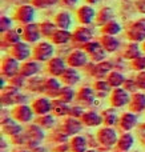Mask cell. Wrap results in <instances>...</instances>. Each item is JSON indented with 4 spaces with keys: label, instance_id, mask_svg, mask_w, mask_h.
Listing matches in <instances>:
<instances>
[{
    "label": "cell",
    "instance_id": "6da1fadb",
    "mask_svg": "<svg viewBox=\"0 0 145 152\" xmlns=\"http://www.w3.org/2000/svg\"><path fill=\"white\" fill-rule=\"evenodd\" d=\"M96 137H97L99 144L103 148H105V150H111L119 142V136H117L116 129L113 127H108V126L99 129L97 134H96Z\"/></svg>",
    "mask_w": 145,
    "mask_h": 152
},
{
    "label": "cell",
    "instance_id": "7a4b0ae2",
    "mask_svg": "<svg viewBox=\"0 0 145 152\" xmlns=\"http://www.w3.org/2000/svg\"><path fill=\"white\" fill-rule=\"evenodd\" d=\"M24 132H25V135H27V144H25L27 150H33V148L39 147V144L45 137L44 132H43V128L36 123L27 126Z\"/></svg>",
    "mask_w": 145,
    "mask_h": 152
},
{
    "label": "cell",
    "instance_id": "3957f363",
    "mask_svg": "<svg viewBox=\"0 0 145 152\" xmlns=\"http://www.w3.org/2000/svg\"><path fill=\"white\" fill-rule=\"evenodd\" d=\"M35 111L32 110V105L28 104H17L13 105L11 111V116L19 123H31L35 119Z\"/></svg>",
    "mask_w": 145,
    "mask_h": 152
},
{
    "label": "cell",
    "instance_id": "277c9868",
    "mask_svg": "<svg viewBox=\"0 0 145 152\" xmlns=\"http://www.w3.org/2000/svg\"><path fill=\"white\" fill-rule=\"evenodd\" d=\"M127 37L130 42L143 43L145 40V19H140L130 23L125 29Z\"/></svg>",
    "mask_w": 145,
    "mask_h": 152
},
{
    "label": "cell",
    "instance_id": "5b68a950",
    "mask_svg": "<svg viewBox=\"0 0 145 152\" xmlns=\"http://www.w3.org/2000/svg\"><path fill=\"white\" fill-rule=\"evenodd\" d=\"M53 45L49 42H40L35 45L32 51V58L37 61H48L53 58Z\"/></svg>",
    "mask_w": 145,
    "mask_h": 152
},
{
    "label": "cell",
    "instance_id": "8992f818",
    "mask_svg": "<svg viewBox=\"0 0 145 152\" xmlns=\"http://www.w3.org/2000/svg\"><path fill=\"white\" fill-rule=\"evenodd\" d=\"M83 50L91 56V59H92L95 63L103 61L107 56L105 48L103 47V44H101L100 42H92V40H91V42L83 44Z\"/></svg>",
    "mask_w": 145,
    "mask_h": 152
},
{
    "label": "cell",
    "instance_id": "52a82bcc",
    "mask_svg": "<svg viewBox=\"0 0 145 152\" xmlns=\"http://www.w3.org/2000/svg\"><path fill=\"white\" fill-rule=\"evenodd\" d=\"M130 100V95L129 92L127 91L123 87H117V88H113L109 94V102H111V105L115 108H120V107H125V105L129 104Z\"/></svg>",
    "mask_w": 145,
    "mask_h": 152
},
{
    "label": "cell",
    "instance_id": "ba28073f",
    "mask_svg": "<svg viewBox=\"0 0 145 152\" xmlns=\"http://www.w3.org/2000/svg\"><path fill=\"white\" fill-rule=\"evenodd\" d=\"M84 124L80 119L73 118V116H65L64 120L60 123V129L64 131L68 136H75V135H79V132L83 129Z\"/></svg>",
    "mask_w": 145,
    "mask_h": 152
},
{
    "label": "cell",
    "instance_id": "9c48e42d",
    "mask_svg": "<svg viewBox=\"0 0 145 152\" xmlns=\"http://www.w3.org/2000/svg\"><path fill=\"white\" fill-rule=\"evenodd\" d=\"M20 61L16 58H13L12 55L5 56L1 60V75L11 79L15 75L20 74Z\"/></svg>",
    "mask_w": 145,
    "mask_h": 152
},
{
    "label": "cell",
    "instance_id": "30bf717a",
    "mask_svg": "<svg viewBox=\"0 0 145 152\" xmlns=\"http://www.w3.org/2000/svg\"><path fill=\"white\" fill-rule=\"evenodd\" d=\"M35 16H36V11L32 5H21L15 12V20L17 23L27 26V24L33 23Z\"/></svg>",
    "mask_w": 145,
    "mask_h": 152
},
{
    "label": "cell",
    "instance_id": "8fae6325",
    "mask_svg": "<svg viewBox=\"0 0 145 152\" xmlns=\"http://www.w3.org/2000/svg\"><path fill=\"white\" fill-rule=\"evenodd\" d=\"M67 64L68 67H73V68L85 67L88 64L87 52L84 50H73L67 58Z\"/></svg>",
    "mask_w": 145,
    "mask_h": 152
},
{
    "label": "cell",
    "instance_id": "7c38bea8",
    "mask_svg": "<svg viewBox=\"0 0 145 152\" xmlns=\"http://www.w3.org/2000/svg\"><path fill=\"white\" fill-rule=\"evenodd\" d=\"M23 127L19 124V121H16L13 118H1V132L7 136L12 137L15 135L23 132Z\"/></svg>",
    "mask_w": 145,
    "mask_h": 152
},
{
    "label": "cell",
    "instance_id": "4fadbf2b",
    "mask_svg": "<svg viewBox=\"0 0 145 152\" xmlns=\"http://www.w3.org/2000/svg\"><path fill=\"white\" fill-rule=\"evenodd\" d=\"M138 123V118L137 113L132 112V111H128L124 112L119 119V126L121 128V131L124 132H129L130 129H133Z\"/></svg>",
    "mask_w": 145,
    "mask_h": 152
},
{
    "label": "cell",
    "instance_id": "5bb4252c",
    "mask_svg": "<svg viewBox=\"0 0 145 152\" xmlns=\"http://www.w3.org/2000/svg\"><path fill=\"white\" fill-rule=\"evenodd\" d=\"M76 15H77V19L79 21L83 24V26H88L91 24L93 20H96V11L93 10L91 5H81L79 10L76 11Z\"/></svg>",
    "mask_w": 145,
    "mask_h": 152
},
{
    "label": "cell",
    "instance_id": "9a60e30c",
    "mask_svg": "<svg viewBox=\"0 0 145 152\" xmlns=\"http://www.w3.org/2000/svg\"><path fill=\"white\" fill-rule=\"evenodd\" d=\"M67 69V64L64 63L63 59L60 58H52L51 60L47 61V71L51 76L60 77Z\"/></svg>",
    "mask_w": 145,
    "mask_h": 152
},
{
    "label": "cell",
    "instance_id": "2e32d148",
    "mask_svg": "<svg viewBox=\"0 0 145 152\" xmlns=\"http://www.w3.org/2000/svg\"><path fill=\"white\" fill-rule=\"evenodd\" d=\"M11 55L16 58L19 61H27V59L31 56V50H29L28 44L24 42H19L15 45H12L9 50Z\"/></svg>",
    "mask_w": 145,
    "mask_h": 152
},
{
    "label": "cell",
    "instance_id": "e0dca14e",
    "mask_svg": "<svg viewBox=\"0 0 145 152\" xmlns=\"http://www.w3.org/2000/svg\"><path fill=\"white\" fill-rule=\"evenodd\" d=\"M19 95V88L13 86H5V88L1 89V105H16V97Z\"/></svg>",
    "mask_w": 145,
    "mask_h": 152
},
{
    "label": "cell",
    "instance_id": "ac0fdd59",
    "mask_svg": "<svg viewBox=\"0 0 145 152\" xmlns=\"http://www.w3.org/2000/svg\"><path fill=\"white\" fill-rule=\"evenodd\" d=\"M41 36V32H40V27L36 23H31L24 26L23 28V39L27 43H36L37 40Z\"/></svg>",
    "mask_w": 145,
    "mask_h": 152
},
{
    "label": "cell",
    "instance_id": "d6986e66",
    "mask_svg": "<svg viewBox=\"0 0 145 152\" xmlns=\"http://www.w3.org/2000/svg\"><path fill=\"white\" fill-rule=\"evenodd\" d=\"M129 111L135 113H140L145 110V94L144 92H135L130 95V100L128 104Z\"/></svg>",
    "mask_w": 145,
    "mask_h": 152
},
{
    "label": "cell",
    "instance_id": "ffe728a7",
    "mask_svg": "<svg viewBox=\"0 0 145 152\" xmlns=\"http://www.w3.org/2000/svg\"><path fill=\"white\" fill-rule=\"evenodd\" d=\"M32 110L35 111L37 116L49 113L52 111V100L48 99V97H37L32 103Z\"/></svg>",
    "mask_w": 145,
    "mask_h": 152
},
{
    "label": "cell",
    "instance_id": "44dd1931",
    "mask_svg": "<svg viewBox=\"0 0 145 152\" xmlns=\"http://www.w3.org/2000/svg\"><path fill=\"white\" fill-rule=\"evenodd\" d=\"M95 91L91 87H81L76 94V100L80 103V105H91L95 102Z\"/></svg>",
    "mask_w": 145,
    "mask_h": 152
},
{
    "label": "cell",
    "instance_id": "7402d4cb",
    "mask_svg": "<svg viewBox=\"0 0 145 152\" xmlns=\"http://www.w3.org/2000/svg\"><path fill=\"white\" fill-rule=\"evenodd\" d=\"M44 92L48 95V96L51 97H57L59 92H60V89L63 88V86H61V80H59L57 77H55V76H51V77L45 79V84H44Z\"/></svg>",
    "mask_w": 145,
    "mask_h": 152
},
{
    "label": "cell",
    "instance_id": "603a6c76",
    "mask_svg": "<svg viewBox=\"0 0 145 152\" xmlns=\"http://www.w3.org/2000/svg\"><path fill=\"white\" fill-rule=\"evenodd\" d=\"M61 80V83L65 84V86H76L77 83L80 81V74L77 72L76 68L73 67H67V69L64 71V74L59 77Z\"/></svg>",
    "mask_w": 145,
    "mask_h": 152
},
{
    "label": "cell",
    "instance_id": "cb8c5ba5",
    "mask_svg": "<svg viewBox=\"0 0 145 152\" xmlns=\"http://www.w3.org/2000/svg\"><path fill=\"white\" fill-rule=\"evenodd\" d=\"M93 36V31L91 28H88V27H80V28H77L76 31L72 34V40H73L75 43H80V44H85V43L91 42V39H92Z\"/></svg>",
    "mask_w": 145,
    "mask_h": 152
},
{
    "label": "cell",
    "instance_id": "d4e9b609",
    "mask_svg": "<svg viewBox=\"0 0 145 152\" xmlns=\"http://www.w3.org/2000/svg\"><path fill=\"white\" fill-rule=\"evenodd\" d=\"M113 71V64L109 63V61H100V63L95 64L91 71V75L95 76V77L103 79L105 76H108L111 72Z\"/></svg>",
    "mask_w": 145,
    "mask_h": 152
},
{
    "label": "cell",
    "instance_id": "484cf974",
    "mask_svg": "<svg viewBox=\"0 0 145 152\" xmlns=\"http://www.w3.org/2000/svg\"><path fill=\"white\" fill-rule=\"evenodd\" d=\"M68 144H69V151L71 152H87L88 150L87 140H85L84 136H80V135L71 136Z\"/></svg>",
    "mask_w": 145,
    "mask_h": 152
},
{
    "label": "cell",
    "instance_id": "4316f807",
    "mask_svg": "<svg viewBox=\"0 0 145 152\" xmlns=\"http://www.w3.org/2000/svg\"><path fill=\"white\" fill-rule=\"evenodd\" d=\"M80 120L83 121V124L87 127H99L103 123V118L101 115H99L95 111H85L84 115L81 116Z\"/></svg>",
    "mask_w": 145,
    "mask_h": 152
},
{
    "label": "cell",
    "instance_id": "83f0119b",
    "mask_svg": "<svg viewBox=\"0 0 145 152\" xmlns=\"http://www.w3.org/2000/svg\"><path fill=\"white\" fill-rule=\"evenodd\" d=\"M40 69V64L37 60H29V61H24L20 67V74L24 77H33L35 75L39 72Z\"/></svg>",
    "mask_w": 145,
    "mask_h": 152
},
{
    "label": "cell",
    "instance_id": "f1b7e54d",
    "mask_svg": "<svg viewBox=\"0 0 145 152\" xmlns=\"http://www.w3.org/2000/svg\"><path fill=\"white\" fill-rule=\"evenodd\" d=\"M72 39V34L68 29H61L57 28L55 32L52 34V36L49 37L51 43H55V44H65L69 40Z\"/></svg>",
    "mask_w": 145,
    "mask_h": 152
},
{
    "label": "cell",
    "instance_id": "f546056e",
    "mask_svg": "<svg viewBox=\"0 0 145 152\" xmlns=\"http://www.w3.org/2000/svg\"><path fill=\"white\" fill-rule=\"evenodd\" d=\"M101 118H103V124L104 126H108V127H113L117 124L119 121V116H117V112L115 110V107L111 108H107L101 112Z\"/></svg>",
    "mask_w": 145,
    "mask_h": 152
},
{
    "label": "cell",
    "instance_id": "4dcf8cb0",
    "mask_svg": "<svg viewBox=\"0 0 145 152\" xmlns=\"http://www.w3.org/2000/svg\"><path fill=\"white\" fill-rule=\"evenodd\" d=\"M133 143H135V137L130 132H124L121 136L119 137V142H117V150L119 151H124L128 152L130 148L133 147Z\"/></svg>",
    "mask_w": 145,
    "mask_h": 152
},
{
    "label": "cell",
    "instance_id": "1f68e13d",
    "mask_svg": "<svg viewBox=\"0 0 145 152\" xmlns=\"http://www.w3.org/2000/svg\"><path fill=\"white\" fill-rule=\"evenodd\" d=\"M100 43L103 44V47L105 48L107 52H115V51H117L120 47V42L113 35H103Z\"/></svg>",
    "mask_w": 145,
    "mask_h": 152
},
{
    "label": "cell",
    "instance_id": "d6a6232c",
    "mask_svg": "<svg viewBox=\"0 0 145 152\" xmlns=\"http://www.w3.org/2000/svg\"><path fill=\"white\" fill-rule=\"evenodd\" d=\"M112 19H113V10L111 7H104L96 15V23L100 27H103L104 24L112 21Z\"/></svg>",
    "mask_w": 145,
    "mask_h": 152
},
{
    "label": "cell",
    "instance_id": "836d02e7",
    "mask_svg": "<svg viewBox=\"0 0 145 152\" xmlns=\"http://www.w3.org/2000/svg\"><path fill=\"white\" fill-rule=\"evenodd\" d=\"M123 56H124L125 59H128V60H130V61H132L133 59H136V58H138V56H141L140 45H138L136 42L129 43V44H128L127 47L124 48V51H123Z\"/></svg>",
    "mask_w": 145,
    "mask_h": 152
},
{
    "label": "cell",
    "instance_id": "e575fe53",
    "mask_svg": "<svg viewBox=\"0 0 145 152\" xmlns=\"http://www.w3.org/2000/svg\"><path fill=\"white\" fill-rule=\"evenodd\" d=\"M55 99H59V100H61V102L69 104V103H72L75 99H76V92L73 91V88H72V87L63 86V88H61L60 92H59L57 97H55Z\"/></svg>",
    "mask_w": 145,
    "mask_h": 152
},
{
    "label": "cell",
    "instance_id": "d590c367",
    "mask_svg": "<svg viewBox=\"0 0 145 152\" xmlns=\"http://www.w3.org/2000/svg\"><path fill=\"white\" fill-rule=\"evenodd\" d=\"M69 104L67 103L61 102L59 99H53L52 100V111L55 115H59V116H68L69 115Z\"/></svg>",
    "mask_w": 145,
    "mask_h": 152
},
{
    "label": "cell",
    "instance_id": "8d00e7d4",
    "mask_svg": "<svg viewBox=\"0 0 145 152\" xmlns=\"http://www.w3.org/2000/svg\"><path fill=\"white\" fill-rule=\"evenodd\" d=\"M55 23L57 26V28H61V29H68L72 24V19H71V15H69L67 11L64 12H60L56 15L55 18Z\"/></svg>",
    "mask_w": 145,
    "mask_h": 152
},
{
    "label": "cell",
    "instance_id": "74e56055",
    "mask_svg": "<svg viewBox=\"0 0 145 152\" xmlns=\"http://www.w3.org/2000/svg\"><path fill=\"white\" fill-rule=\"evenodd\" d=\"M107 80H108V83L111 84L112 88H117V87H121L123 84H124V81L127 80L125 79V76L121 74V72L119 71H112L111 74L107 76Z\"/></svg>",
    "mask_w": 145,
    "mask_h": 152
},
{
    "label": "cell",
    "instance_id": "f35d334b",
    "mask_svg": "<svg viewBox=\"0 0 145 152\" xmlns=\"http://www.w3.org/2000/svg\"><path fill=\"white\" fill-rule=\"evenodd\" d=\"M35 123L39 124L41 128H52V127H55L56 124V120L55 118H53L52 115H49V113H45V115H40L36 118V120H35Z\"/></svg>",
    "mask_w": 145,
    "mask_h": 152
},
{
    "label": "cell",
    "instance_id": "ab89813d",
    "mask_svg": "<svg viewBox=\"0 0 145 152\" xmlns=\"http://www.w3.org/2000/svg\"><path fill=\"white\" fill-rule=\"evenodd\" d=\"M21 42V36L19 32H16L15 29H9V31L3 34V43H5L7 45H15L16 43Z\"/></svg>",
    "mask_w": 145,
    "mask_h": 152
},
{
    "label": "cell",
    "instance_id": "60d3db41",
    "mask_svg": "<svg viewBox=\"0 0 145 152\" xmlns=\"http://www.w3.org/2000/svg\"><path fill=\"white\" fill-rule=\"evenodd\" d=\"M120 32H121V26L115 20L109 21V23L104 24V26L101 27V34L103 35H113V36H116Z\"/></svg>",
    "mask_w": 145,
    "mask_h": 152
},
{
    "label": "cell",
    "instance_id": "b9f144b4",
    "mask_svg": "<svg viewBox=\"0 0 145 152\" xmlns=\"http://www.w3.org/2000/svg\"><path fill=\"white\" fill-rule=\"evenodd\" d=\"M68 135L65 134L64 131H61L60 128L59 129H53L52 132L49 134V140L53 143H57V144H61V143H68Z\"/></svg>",
    "mask_w": 145,
    "mask_h": 152
},
{
    "label": "cell",
    "instance_id": "7bdbcfd3",
    "mask_svg": "<svg viewBox=\"0 0 145 152\" xmlns=\"http://www.w3.org/2000/svg\"><path fill=\"white\" fill-rule=\"evenodd\" d=\"M93 88H95L97 92H100L101 95L111 94V91L113 89L111 87V84L108 83V80H104V79H97V80L93 83Z\"/></svg>",
    "mask_w": 145,
    "mask_h": 152
},
{
    "label": "cell",
    "instance_id": "ee69618b",
    "mask_svg": "<svg viewBox=\"0 0 145 152\" xmlns=\"http://www.w3.org/2000/svg\"><path fill=\"white\" fill-rule=\"evenodd\" d=\"M39 27H40V32H41L43 36H48V37L52 36V34L57 29L56 23H52V21H43V23L39 24Z\"/></svg>",
    "mask_w": 145,
    "mask_h": 152
},
{
    "label": "cell",
    "instance_id": "f6af8a7d",
    "mask_svg": "<svg viewBox=\"0 0 145 152\" xmlns=\"http://www.w3.org/2000/svg\"><path fill=\"white\" fill-rule=\"evenodd\" d=\"M132 68L133 69H136V71H145V56H138V58H136V59H133L132 60Z\"/></svg>",
    "mask_w": 145,
    "mask_h": 152
},
{
    "label": "cell",
    "instance_id": "bcb514c9",
    "mask_svg": "<svg viewBox=\"0 0 145 152\" xmlns=\"http://www.w3.org/2000/svg\"><path fill=\"white\" fill-rule=\"evenodd\" d=\"M25 79L27 77H24L21 74H17V75L13 76V77L9 79V84H11V86H13V87H17V88H20V87H23V86H25V84H27Z\"/></svg>",
    "mask_w": 145,
    "mask_h": 152
},
{
    "label": "cell",
    "instance_id": "7dc6e473",
    "mask_svg": "<svg viewBox=\"0 0 145 152\" xmlns=\"http://www.w3.org/2000/svg\"><path fill=\"white\" fill-rule=\"evenodd\" d=\"M11 27H12V20L7 16H1V19H0V31H1V34L9 31Z\"/></svg>",
    "mask_w": 145,
    "mask_h": 152
},
{
    "label": "cell",
    "instance_id": "c3c4849f",
    "mask_svg": "<svg viewBox=\"0 0 145 152\" xmlns=\"http://www.w3.org/2000/svg\"><path fill=\"white\" fill-rule=\"evenodd\" d=\"M11 140H12L13 144H17V145H25L27 144V135L25 132H20V134L15 135V136L11 137Z\"/></svg>",
    "mask_w": 145,
    "mask_h": 152
},
{
    "label": "cell",
    "instance_id": "681fc988",
    "mask_svg": "<svg viewBox=\"0 0 145 152\" xmlns=\"http://www.w3.org/2000/svg\"><path fill=\"white\" fill-rule=\"evenodd\" d=\"M123 88H125L129 94H135V92H137L138 87H137V83H136V80H130V79H128V80L124 81V84H123Z\"/></svg>",
    "mask_w": 145,
    "mask_h": 152
},
{
    "label": "cell",
    "instance_id": "f907efd6",
    "mask_svg": "<svg viewBox=\"0 0 145 152\" xmlns=\"http://www.w3.org/2000/svg\"><path fill=\"white\" fill-rule=\"evenodd\" d=\"M84 112H85V111L83 110V107L76 105V107H71V110H69V116H73V118L81 119V116L84 115Z\"/></svg>",
    "mask_w": 145,
    "mask_h": 152
},
{
    "label": "cell",
    "instance_id": "816d5d0a",
    "mask_svg": "<svg viewBox=\"0 0 145 152\" xmlns=\"http://www.w3.org/2000/svg\"><path fill=\"white\" fill-rule=\"evenodd\" d=\"M136 83H137L138 89H143L145 91V71H140L137 75H136Z\"/></svg>",
    "mask_w": 145,
    "mask_h": 152
},
{
    "label": "cell",
    "instance_id": "f5cc1de1",
    "mask_svg": "<svg viewBox=\"0 0 145 152\" xmlns=\"http://www.w3.org/2000/svg\"><path fill=\"white\" fill-rule=\"evenodd\" d=\"M57 0H33L35 5H39V7H47V5H52Z\"/></svg>",
    "mask_w": 145,
    "mask_h": 152
},
{
    "label": "cell",
    "instance_id": "db71d44e",
    "mask_svg": "<svg viewBox=\"0 0 145 152\" xmlns=\"http://www.w3.org/2000/svg\"><path fill=\"white\" fill-rule=\"evenodd\" d=\"M136 8L138 10V12L145 13V0H136Z\"/></svg>",
    "mask_w": 145,
    "mask_h": 152
},
{
    "label": "cell",
    "instance_id": "11a10c76",
    "mask_svg": "<svg viewBox=\"0 0 145 152\" xmlns=\"http://www.w3.org/2000/svg\"><path fill=\"white\" fill-rule=\"evenodd\" d=\"M17 104H27V96L25 95L19 94L17 97H16V105Z\"/></svg>",
    "mask_w": 145,
    "mask_h": 152
},
{
    "label": "cell",
    "instance_id": "9f6ffc18",
    "mask_svg": "<svg viewBox=\"0 0 145 152\" xmlns=\"http://www.w3.org/2000/svg\"><path fill=\"white\" fill-rule=\"evenodd\" d=\"M77 1H79V0H61V3H63L64 5H67V7H73Z\"/></svg>",
    "mask_w": 145,
    "mask_h": 152
},
{
    "label": "cell",
    "instance_id": "6f0895ef",
    "mask_svg": "<svg viewBox=\"0 0 145 152\" xmlns=\"http://www.w3.org/2000/svg\"><path fill=\"white\" fill-rule=\"evenodd\" d=\"M31 152H47V151L41 147H36V148H33V150H31Z\"/></svg>",
    "mask_w": 145,
    "mask_h": 152
},
{
    "label": "cell",
    "instance_id": "680465c9",
    "mask_svg": "<svg viewBox=\"0 0 145 152\" xmlns=\"http://www.w3.org/2000/svg\"><path fill=\"white\" fill-rule=\"evenodd\" d=\"M85 1H87L88 4H97L100 0H85Z\"/></svg>",
    "mask_w": 145,
    "mask_h": 152
},
{
    "label": "cell",
    "instance_id": "91938a15",
    "mask_svg": "<svg viewBox=\"0 0 145 152\" xmlns=\"http://www.w3.org/2000/svg\"><path fill=\"white\" fill-rule=\"evenodd\" d=\"M141 48H143V51H144V53H145V40L143 42V44H141Z\"/></svg>",
    "mask_w": 145,
    "mask_h": 152
},
{
    "label": "cell",
    "instance_id": "94428289",
    "mask_svg": "<svg viewBox=\"0 0 145 152\" xmlns=\"http://www.w3.org/2000/svg\"><path fill=\"white\" fill-rule=\"evenodd\" d=\"M13 152H31V151H27V150H17V151H13Z\"/></svg>",
    "mask_w": 145,
    "mask_h": 152
},
{
    "label": "cell",
    "instance_id": "6125c7cd",
    "mask_svg": "<svg viewBox=\"0 0 145 152\" xmlns=\"http://www.w3.org/2000/svg\"><path fill=\"white\" fill-rule=\"evenodd\" d=\"M87 152H97L96 150H87Z\"/></svg>",
    "mask_w": 145,
    "mask_h": 152
},
{
    "label": "cell",
    "instance_id": "be15d7a7",
    "mask_svg": "<svg viewBox=\"0 0 145 152\" xmlns=\"http://www.w3.org/2000/svg\"><path fill=\"white\" fill-rule=\"evenodd\" d=\"M117 152H124V151H117Z\"/></svg>",
    "mask_w": 145,
    "mask_h": 152
},
{
    "label": "cell",
    "instance_id": "e7e4bbea",
    "mask_svg": "<svg viewBox=\"0 0 145 152\" xmlns=\"http://www.w3.org/2000/svg\"><path fill=\"white\" fill-rule=\"evenodd\" d=\"M1 152H4V151H1Z\"/></svg>",
    "mask_w": 145,
    "mask_h": 152
}]
</instances>
